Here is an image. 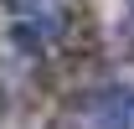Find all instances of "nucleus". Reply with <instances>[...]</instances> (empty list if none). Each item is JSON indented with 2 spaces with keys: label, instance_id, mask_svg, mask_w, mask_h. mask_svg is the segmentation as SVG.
Instances as JSON below:
<instances>
[{
  "label": "nucleus",
  "instance_id": "1",
  "mask_svg": "<svg viewBox=\"0 0 134 129\" xmlns=\"http://www.w3.org/2000/svg\"><path fill=\"white\" fill-rule=\"evenodd\" d=\"M0 10L10 21V36L26 52H52L72 26L77 0H0Z\"/></svg>",
  "mask_w": 134,
  "mask_h": 129
},
{
  "label": "nucleus",
  "instance_id": "2",
  "mask_svg": "<svg viewBox=\"0 0 134 129\" xmlns=\"http://www.w3.org/2000/svg\"><path fill=\"white\" fill-rule=\"evenodd\" d=\"M67 129H134V83H98L72 93L62 114Z\"/></svg>",
  "mask_w": 134,
  "mask_h": 129
},
{
  "label": "nucleus",
  "instance_id": "3",
  "mask_svg": "<svg viewBox=\"0 0 134 129\" xmlns=\"http://www.w3.org/2000/svg\"><path fill=\"white\" fill-rule=\"evenodd\" d=\"M129 47H134V16H129Z\"/></svg>",
  "mask_w": 134,
  "mask_h": 129
}]
</instances>
